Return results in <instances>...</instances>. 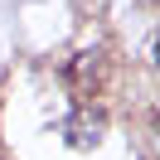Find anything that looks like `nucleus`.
I'll list each match as a JSON object with an SVG mask.
<instances>
[{
    "instance_id": "obj_1",
    "label": "nucleus",
    "mask_w": 160,
    "mask_h": 160,
    "mask_svg": "<svg viewBox=\"0 0 160 160\" xmlns=\"http://www.w3.org/2000/svg\"><path fill=\"white\" fill-rule=\"evenodd\" d=\"M102 131H107V112L102 107H73L63 117V141L73 150H92L102 141Z\"/></svg>"
},
{
    "instance_id": "obj_2",
    "label": "nucleus",
    "mask_w": 160,
    "mask_h": 160,
    "mask_svg": "<svg viewBox=\"0 0 160 160\" xmlns=\"http://www.w3.org/2000/svg\"><path fill=\"white\" fill-rule=\"evenodd\" d=\"M155 136H160V117H155Z\"/></svg>"
},
{
    "instance_id": "obj_3",
    "label": "nucleus",
    "mask_w": 160,
    "mask_h": 160,
    "mask_svg": "<svg viewBox=\"0 0 160 160\" xmlns=\"http://www.w3.org/2000/svg\"><path fill=\"white\" fill-rule=\"evenodd\" d=\"M155 63H160V44H155Z\"/></svg>"
}]
</instances>
